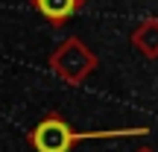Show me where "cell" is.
I'll list each match as a JSON object with an SVG mask.
<instances>
[{
    "label": "cell",
    "instance_id": "cell-1",
    "mask_svg": "<svg viewBox=\"0 0 158 152\" xmlns=\"http://www.w3.org/2000/svg\"><path fill=\"white\" fill-rule=\"evenodd\" d=\"M97 64H100V59L94 56V50H91L82 38H76V35L73 38H64L62 44L50 53L53 73L62 79V82H68V85H82L85 79L97 70Z\"/></svg>",
    "mask_w": 158,
    "mask_h": 152
},
{
    "label": "cell",
    "instance_id": "cell-2",
    "mask_svg": "<svg viewBox=\"0 0 158 152\" xmlns=\"http://www.w3.org/2000/svg\"><path fill=\"white\" fill-rule=\"evenodd\" d=\"M82 138H102V135H97V132L79 135V132H73V126L59 111L44 114V117L35 123V129L29 132V143H32L35 152H70Z\"/></svg>",
    "mask_w": 158,
    "mask_h": 152
},
{
    "label": "cell",
    "instance_id": "cell-3",
    "mask_svg": "<svg viewBox=\"0 0 158 152\" xmlns=\"http://www.w3.org/2000/svg\"><path fill=\"white\" fill-rule=\"evenodd\" d=\"M82 3L85 0H32L35 12L44 15L50 27H64V23L82 9Z\"/></svg>",
    "mask_w": 158,
    "mask_h": 152
},
{
    "label": "cell",
    "instance_id": "cell-4",
    "mask_svg": "<svg viewBox=\"0 0 158 152\" xmlns=\"http://www.w3.org/2000/svg\"><path fill=\"white\" fill-rule=\"evenodd\" d=\"M132 47L141 53L143 59H158V18H149V21H141L129 35Z\"/></svg>",
    "mask_w": 158,
    "mask_h": 152
},
{
    "label": "cell",
    "instance_id": "cell-5",
    "mask_svg": "<svg viewBox=\"0 0 158 152\" xmlns=\"http://www.w3.org/2000/svg\"><path fill=\"white\" fill-rule=\"evenodd\" d=\"M135 152H155L152 146H141V149H135Z\"/></svg>",
    "mask_w": 158,
    "mask_h": 152
}]
</instances>
